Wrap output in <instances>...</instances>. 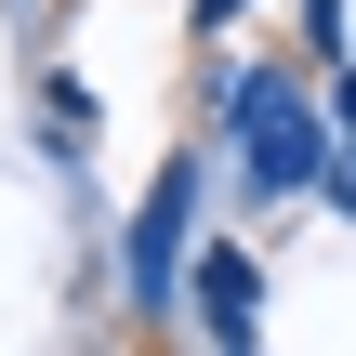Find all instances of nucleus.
I'll return each mask as SVG.
<instances>
[{
  "label": "nucleus",
  "instance_id": "f257e3e1",
  "mask_svg": "<svg viewBox=\"0 0 356 356\" xmlns=\"http://www.w3.org/2000/svg\"><path fill=\"white\" fill-rule=\"evenodd\" d=\"M238 132H251V185H317V119L291 106V79H238Z\"/></svg>",
  "mask_w": 356,
  "mask_h": 356
},
{
  "label": "nucleus",
  "instance_id": "f03ea898",
  "mask_svg": "<svg viewBox=\"0 0 356 356\" xmlns=\"http://www.w3.org/2000/svg\"><path fill=\"white\" fill-rule=\"evenodd\" d=\"M185 211H198V185H185V172H159V185H145V211H132V291H145V304L172 291V251H185Z\"/></svg>",
  "mask_w": 356,
  "mask_h": 356
},
{
  "label": "nucleus",
  "instance_id": "7ed1b4c3",
  "mask_svg": "<svg viewBox=\"0 0 356 356\" xmlns=\"http://www.w3.org/2000/svg\"><path fill=\"white\" fill-rule=\"evenodd\" d=\"M198 304H211V330L238 343V330H251V264H211V277H198Z\"/></svg>",
  "mask_w": 356,
  "mask_h": 356
},
{
  "label": "nucleus",
  "instance_id": "20e7f679",
  "mask_svg": "<svg viewBox=\"0 0 356 356\" xmlns=\"http://www.w3.org/2000/svg\"><path fill=\"white\" fill-rule=\"evenodd\" d=\"M225 13H238V0H211V26H225Z\"/></svg>",
  "mask_w": 356,
  "mask_h": 356
}]
</instances>
